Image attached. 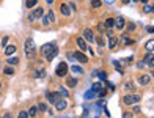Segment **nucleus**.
<instances>
[{"mask_svg":"<svg viewBox=\"0 0 154 118\" xmlns=\"http://www.w3.org/2000/svg\"><path fill=\"white\" fill-rule=\"evenodd\" d=\"M68 71H69L68 63H66V61H60L58 66L55 68V76H57V77H66Z\"/></svg>","mask_w":154,"mask_h":118,"instance_id":"nucleus-4","label":"nucleus"},{"mask_svg":"<svg viewBox=\"0 0 154 118\" xmlns=\"http://www.w3.org/2000/svg\"><path fill=\"white\" fill-rule=\"evenodd\" d=\"M121 3H123V5H129L130 0H121Z\"/></svg>","mask_w":154,"mask_h":118,"instance_id":"nucleus-46","label":"nucleus"},{"mask_svg":"<svg viewBox=\"0 0 154 118\" xmlns=\"http://www.w3.org/2000/svg\"><path fill=\"white\" fill-rule=\"evenodd\" d=\"M104 25H106V28H112V30H113V25H115V19H113V17H107V20L104 22Z\"/></svg>","mask_w":154,"mask_h":118,"instance_id":"nucleus-26","label":"nucleus"},{"mask_svg":"<svg viewBox=\"0 0 154 118\" xmlns=\"http://www.w3.org/2000/svg\"><path fill=\"white\" fill-rule=\"evenodd\" d=\"M75 43H77V46L80 47V51H82V52H87L88 46H87V41L83 40L82 36H77V38H75Z\"/></svg>","mask_w":154,"mask_h":118,"instance_id":"nucleus-14","label":"nucleus"},{"mask_svg":"<svg viewBox=\"0 0 154 118\" xmlns=\"http://www.w3.org/2000/svg\"><path fill=\"white\" fill-rule=\"evenodd\" d=\"M31 14H33L35 19H41L43 14H44V8L43 7H35V10L31 11Z\"/></svg>","mask_w":154,"mask_h":118,"instance_id":"nucleus-15","label":"nucleus"},{"mask_svg":"<svg viewBox=\"0 0 154 118\" xmlns=\"http://www.w3.org/2000/svg\"><path fill=\"white\" fill-rule=\"evenodd\" d=\"M91 90L94 91V93H98V91H101V90H102V84H101V82H96V84H93Z\"/></svg>","mask_w":154,"mask_h":118,"instance_id":"nucleus-30","label":"nucleus"},{"mask_svg":"<svg viewBox=\"0 0 154 118\" xmlns=\"http://www.w3.org/2000/svg\"><path fill=\"white\" fill-rule=\"evenodd\" d=\"M145 49H146L148 52H153V49H154V40H153V38H151V40L145 44Z\"/></svg>","mask_w":154,"mask_h":118,"instance_id":"nucleus-27","label":"nucleus"},{"mask_svg":"<svg viewBox=\"0 0 154 118\" xmlns=\"http://www.w3.org/2000/svg\"><path fill=\"white\" fill-rule=\"evenodd\" d=\"M3 118H13V117H11L10 112H7V113H3Z\"/></svg>","mask_w":154,"mask_h":118,"instance_id":"nucleus-45","label":"nucleus"},{"mask_svg":"<svg viewBox=\"0 0 154 118\" xmlns=\"http://www.w3.org/2000/svg\"><path fill=\"white\" fill-rule=\"evenodd\" d=\"M77 84H79V80L75 77H66V87L68 88H74Z\"/></svg>","mask_w":154,"mask_h":118,"instance_id":"nucleus-18","label":"nucleus"},{"mask_svg":"<svg viewBox=\"0 0 154 118\" xmlns=\"http://www.w3.org/2000/svg\"><path fill=\"white\" fill-rule=\"evenodd\" d=\"M138 2H142V3H148V0H138Z\"/></svg>","mask_w":154,"mask_h":118,"instance_id":"nucleus-50","label":"nucleus"},{"mask_svg":"<svg viewBox=\"0 0 154 118\" xmlns=\"http://www.w3.org/2000/svg\"><path fill=\"white\" fill-rule=\"evenodd\" d=\"M134 2H138V0H134Z\"/></svg>","mask_w":154,"mask_h":118,"instance_id":"nucleus-51","label":"nucleus"},{"mask_svg":"<svg viewBox=\"0 0 154 118\" xmlns=\"http://www.w3.org/2000/svg\"><path fill=\"white\" fill-rule=\"evenodd\" d=\"M25 8H28V10H31V8H35L38 5V0H25Z\"/></svg>","mask_w":154,"mask_h":118,"instance_id":"nucleus-23","label":"nucleus"},{"mask_svg":"<svg viewBox=\"0 0 154 118\" xmlns=\"http://www.w3.org/2000/svg\"><path fill=\"white\" fill-rule=\"evenodd\" d=\"M8 43H10V36H3L0 40V46H3V47H7Z\"/></svg>","mask_w":154,"mask_h":118,"instance_id":"nucleus-33","label":"nucleus"},{"mask_svg":"<svg viewBox=\"0 0 154 118\" xmlns=\"http://www.w3.org/2000/svg\"><path fill=\"white\" fill-rule=\"evenodd\" d=\"M151 80H153V76H151V74H142V76H138V79H137V82L140 85H143V87L149 85Z\"/></svg>","mask_w":154,"mask_h":118,"instance_id":"nucleus-6","label":"nucleus"},{"mask_svg":"<svg viewBox=\"0 0 154 118\" xmlns=\"http://www.w3.org/2000/svg\"><path fill=\"white\" fill-rule=\"evenodd\" d=\"M94 41L98 43V46L99 47H104V44H106V40H104V36H101V35L99 36H94Z\"/></svg>","mask_w":154,"mask_h":118,"instance_id":"nucleus-28","label":"nucleus"},{"mask_svg":"<svg viewBox=\"0 0 154 118\" xmlns=\"http://www.w3.org/2000/svg\"><path fill=\"white\" fill-rule=\"evenodd\" d=\"M82 38L87 41V43H93V41H94V33H93L91 28H85V30H83V36Z\"/></svg>","mask_w":154,"mask_h":118,"instance_id":"nucleus-10","label":"nucleus"},{"mask_svg":"<svg viewBox=\"0 0 154 118\" xmlns=\"http://www.w3.org/2000/svg\"><path fill=\"white\" fill-rule=\"evenodd\" d=\"M46 3H47V5H52V3H54V0H46Z\"/></svg>","mask_w":154,"mask_h":118,"instance_id":"nucleus-49","label":"nucleus"},{"mask_svg":"<svg viewBox=\"0 0 154 118\" xmlns=\"http://www.w3.org/2000/svg\"><path fill=\"white\" fill-rule=\"evenodd\" d=\"M124 88H126V90H129V91H132L134 90V82H130V80L124 82Z\"/></svg>","mask_w":154,"mask_h":118,"instance_id":"nucleus-34","label":"nucleus"},{"mask_svg":"<svg viewBox=\"0 0 154 118\" xmlns=\"http://www.w3.org/2000/svg\"><path fill=\"white\" fill-rule=\"evenodd\" d=\"M27 112H28V117H30V118H35L38 113H39V109H38V105H31Z\"/></svg>","mask_w":154,"mask_h":118,"instance_id":"nucleus-19","label":"nucleus"},{"mask_svg":"<svg viewBox=\"0 0 154 118\" xmlns=\"http://www.w3.org/2000/svg\"><path fill=\"white\" fill-rule=\"evenodd\" d=\"M107 91H115V85L112 84V82H107Z\"/></svg>","mask_w":154,"mask_h":118,"instance_id":"nucleus-40","label":"nucleus"},{"mask_svg":"<svg viewBox=\"0 0 154 118\" xmlns=\"http://www.w3.org/2000/svg\"><path fill=\"white\" fill-rule=\"evenodd\" d=\"M47 16H49V19H50V24H55V11H49L47 13Z\"/></svg>","mask_w":154,"mask_h":118,"instance_id":"nucleus-37","label":"nucleus"},{"mask_svg":"<svg viewBox=\"0 0 154 118\" xmlns=\"http://www.w3.org/2000/svg\"><path fill=\"white\" fill-rule=\"evenodd\" d=\"M3 74L7 76V77H11V76H14V68H13V66H5V68H3Z\"/></svg>","mask_w":154,"mask_h":118,"instance_id":"nucleus-21","label":"nucleus"},{"mask_svg":"<svg viewBox=\"0 0 154 118\" xmlns=\"http://www.w3.org/2000/svg\"><path fill=\"white\" fill-rule=\"evenodd\" d=\"M72 57L79 61V63H88V57H87L82 51H75L74 54H72Z\"/></svg>","mask_w":154,"mask_h":118,"instance_id":"nucleus-8","label":"nucleus"},{"mask_svg":"<svg viewBox=\"0 0 154 118\" xmlns=\"http://www.w3.org/2000/svg\"><path fill=\"white\" fill-rule=\"evenodd\" d=\"M58 10H60V13H62V16H65V17H71V13H72V11L69 10V7H68L66 3H60Z\"/></svg>","mask_w":154,"mask_h":118,"instance_id":"nucleus-12","label":"nucleus"},{"mask_svg":"<svg viewBox=\"0 0 154 118\" xmlns=\"http://www.w3.org/2000/svg\"><path fill=\"white\" fill-rule=\"evenodd\" d=\"M39 54H41L47 61H50L52 58L55 57V55L58 54V47H57V44H54V43H50V44H44V46L41 47Z\"/></svg>","mask_w":154,"mask_h":118,"instance_id":"nucleus-1","label":"nucleus"},{"mask_svg":"<svg viewBox=\"0 0 154 118\" xmlns=\"http://www.w3.org/2000/svg\"><path fill=\"white\" fill-rule=\"evenodd\" d=\"M99 79H101V80H107V73H106V71H101V73H99Z\"/></svg>","mask_w":154,"mask_h":118,"instance_id":"nucleus-41","label":"nucleus"},{"mask_svg":"<svg viewBox=\"0 0 154 118\" xmlns=\"http://www.w3.org/2000/svg\"><path fill=\"white\" fill-rule=\"evenodd\" d=\"M43 25H46V27H47V25H50V19H49V16H47V13H44L43 14Z\"/></svg>","mask_w":154,"mask_h":118,"instance_id":"nucleus-31","label":"nucleus"},{"mask_svg":"<svg viewBox=\"0 0 154 118\" xmlns=\"http://www.w3.org/2000/svg\"><path fill=\"white\" fill-rule=\"evenodd\" d=\"M124 28H126V30L129 32V33H132V32L137 30V25H135L134 22H126V27H124Z\"/></svg>","mask_w":154,"mask_h":118,"instance_id":"nucleus-24","label":"nucleus"},{"mask_svg":"<svg viewBox=\"0 0 154 118\" xmlns=\"http://www.w3.org/2000/svg\"><path fill=\"white\" fill-rule=\"evenodd\" d=\"M24 51H25V57L27 58H33L36 55V44H35L33 38H27L24 43Z\"/></svg>","mask_w":154,"mask_h":118,"instance_id":"nucleus-2","label":"nucleus"},{"mask_svg":"<svg viewBox=\"0 0 154 118\" xmlns=\"http://www.w3.org/2000/svg\"><path fill=\"white\" fill-rule=\"evenodd\" d=\"M146 30L149 32V33H153V27H151V25H148V27H146Z\"/></svg>","mask_w":154,"mask_h":118,"instance_id":"nucleus-47","label":"nucleus"},{"mask_svg":"<svg viewBox=\"0 0 154 118\" xmlns=\"http://www.w3.org/2000/svg\"><path fill=\"white\" fill-rule=\"evenodd\" d=\"M7 63H8V66H14V65L19 63V58L14 57V55H13V57H8L7 58Z\"/></svg>","mask_w":154,"mask_h":118,"instance_id":"nucleus-22","label":"nucleus"},{"mask_svg":"<svg viewBox=\"0 0 154 118\" xmlns=\"http://www.w3.org/2000/svg\"><path fill=\"white\" fill-rule=\"evenodd\" d=\"M17 118H30V117H28V112L27 110H21V112H19V115H17Z\"/></svg>","mask_w":154,"mask_h":118,"instance_id":"nucleus-39","label":"nucleus"},{"mask_svg":"<svg viewBox=\"0 0 154 118\" xmlns=\"http://www.w3.org/2000/svg\"><path fill=\"white\" fill-rule=\"evenodd\" d=\"M104 2H106V3H109V5H112L113 2H115V0H104Z\"/></svg>","mask_w":154,"mask_h":118,"instance_id":"nucleus-48","label":"nucleus"},{"mask_svg":"<svg viewBox=\"0 0 154 118\" xmlns=\"http://www.w3.org/2000/svg\"><path fill=\"white\" fill-rule=\"evenodd\" d=\"M38 109H39V112H47V104H46V102H39Z\"/></svg>","mask_w":154,"mask_h":118,"instance_id":"nucleus-35","label":"nucleus"},{"mask_svg":"<svg viewBox=\"0 0 154 118\" xmlns=\"http://www.w3.org/2000/svg\"><path fill=\"white\" fill-rule=\"evenodd\" d=\"M123 118H134V113H132V112H124Z\"/></svg>","mask_w":154,"mask_h":118,"instance_id":"nucleus-42","label":"nucleus"},{"mask_svg":"<svg viewBox=\"0 0 154 118\" xmlns=\"http://www.w3.org/2000/svg\"><path fill=\"white\" fill-rule=\"evenodd\" d=\"M113 27L117 28V30H124V27H126V19H124L123 16H118L117 19H115V25Z\"/></svg>","mask_w":154,"mask_h":118,"instance_id":"nucleus-9","label":"nucleus"},{"mask_svg":"<svg viewBox=\"0 0 154 118\" xmlns=\"http://www.w3.org/2000/svg\"><path fill=\"white\" fill-rule=\"evenodd\" d=\"M118 41H120L123 46H129V44H134V43H135V40H132V38L129 36V33H123L120 38H118Z\"/></svg>","mask_w":154,"mask_h":118,"instance_id":"nucleus-7","label":"nucleus"},{"mask_svg":"<svg viewBox=\"0 0 154 118\" xmlns=\"http://www.w3.org/2000/svg\"><path fill=\"white\" fill-rule=\"evenodd\" d=\"M0 88H2V84H0Z\"/></svg>","mask_w":154,"mask_h":118,"instance_id":"nucleus-52","label":"nucleus"},{"mask_svg":"<svg viewBox=\"0 0 154 118\" xmlns=\"http://www.w3.org/2000/svg\"><path fill=\"white\" fill-rule=\"evenodd\" d=\"M58 93L62 94V96H65V98H68L69 96V93H68V90H66L65 87H60V90H58Z\"/></svg>","mask_w":154,"mask_h":118,"instance_id":"nucleus-36","label":"nucleus"},{"mask_svg":"<svg viewBox=\"0 0 154 118\" xmlns=\"http://www.w3.org/2000/svg\"><path fill=\"white\" fill-rule=\"evenodd\" d=\"M69 71H71L72 74H75V76H82L83 74V68L77 66V65H72V66L69 68Z\"/></svg>","mask_w":154,"mask_h":118,"instance_id":"nucleus-17","label":"nucleus"},{"mask_svg":"<svg viewBox=\"0 0 154 118\" xmlns=\"http://www.w3.org/2000/svg\"><path fill=\"white\" fill-rule=\"evenodd\" d=\"M96 28H98L99 33H106V25H104V22H99L98 25H96Z\"/></svg>","mask_w":154,"mask_h":118,"instance_id":"nucleus-32","label":"nucleus"},{"mask_svg":"<svg viewBox=\"0 0 154 118\" xmlns=\"http://www.w3.org/2000/svg\"><path fill=\"white\" fill-rule=\"evenodd\" d=\"M140 99H142V96L138 93H132V94H124L123 98H121V101L126 105H132V104H137Z\"/></svg>","mask_w":154,"mask_h":118,"instance_id":"nucleus-3","label":"nucleus"},{"mask_svg":"<svg viewBox=\"0 0 154 118\" xmlns=\"http://www.w3.org/2000/svg\"><path fill=\"white\" fill-rule=\"evenodd\" d=\"M66 107H68V101H66V99H63V98H60L58 101L55 102V109H57V110H58V112L65 110Z\"/></svg>","mask_w":154,"mask_h":118,"instance_id":"nucleus-13","label":"nucleus"},{"mask_svg":"<svg viewBox=\"0 0 154 118\" xmlns=\"http://www.w3.org/2000/svg\"><path fill=\"white\" fill-rule=\"evenodd\" d=\"M68 7H69V10H77V7H75V3H74V2H69V3H68Z\"/></svg>","mask_w":154,"mask_h":118,"instance_id":"nucleus-43","label":"nucleus"},{"mask_svg":"<svg viewBox=\"0 0 154 118\" xmlns=\"http://www.w3.org/2000/svg\"><path fill=\"white\" fill-rule=\"evenodd\" d=\"M94 96H96V93L93 90H90V91H87L85 93V99H91V98H94Z\"/></svg>","mask_w":154,"mask_h":118,"instance_id":"nucleus-38","label":"nucleus"},{"mask_svg":"<svg viewBox=\"0 0 154 118\" xmlns=\"http://www.w3.org/2000/svg\"><path fill=\"white\" fill-rule=\"evenodd\" d=\"M60 98H62V94H60L58 91H47V93H46V99H47L50 104H55Z\"/></svg>","mask_w":154,"mask_h":118,"instance_id":"nucleus-5","label":"nucleus"},{"mask_svg":"<svg viewBox=\"0 0 154 118\" xmlns=\"http://www.w3.org/2000/svg\"><path fill=\"white\" fill-rule=\"evenodd\" d=\"M143 13H145V14H151V13H153V5H151V3H145Z\"/></svg>","mask_w":154,"mask_h":118,"instance_id":"nucleus-29","label":"nucleus"},{"mask_svg":"<svg viewBox=\"0 0 154 118\" xmlns=\"http://www.w3.org/2000/svg\"><path fill=\"white\" fill-rule=\"evenodd\" d=\"M132 113H140V107H138V105H135V107H134V110H132Z\"/></svg>","mask_w":154,"mask_h":118,"instance_id":"nucleus-44","label":"nucleus"},{"mask_svg":"<svg viewBox=\"0 0 154 118\" xmlns=\"http://www.w3.org/2000/svg\"><path fill=\"white\" fill-rule=\"evenodd\" d=\"M90 5H91L93 10H98V8L102 7V0H91V2H90Z\"/></svg>","mask_w":154,"mask_h":118,"instance_id":"nucleus-25","label":"nucleus"},{"mask_svg":"<svg viewBox=\"0 0 154 118\" xmlns=\"http://www.w3.org/2000/svg\"><path fill=\"white\" fill-rule=\"evenodd\" d=\"M16 51H17V46H16V44H8V46L5 47L3 54L7 55V57H11V55L16 54Z\"/></svg>","mask_w":154,"mask_h":118,"instance_id":"nucleus-11","label":"nucleus"},{"mask_svg":"<svg viewBox=\"0 0 154 118\" xmlns=\"http://www.w3.org/2000/svg\"><path fill=\"white\" fill-rule=\"evenodd\" d=\"M33 77H46V69L44 68H38L33 71Z\"/></svg>","mask_w":154,"mask_h":118,"instance_id":"nucleus-20","label":"nucleus"},{"mask_svg":"<svg viewBox=\"0 0 154 118\" xmlns=\"http://www.w3.org/2000/svg\"><path fill=\"white\" fill-rule=\"evenodd\" d=\"M117 46H118V36L110 35V36H109V49H110V51H113Z\"/></svg>","mask_w":154,"mask_h":118,"instance_id":"nucleus-16","label":"nucleus"}]
</instances>
